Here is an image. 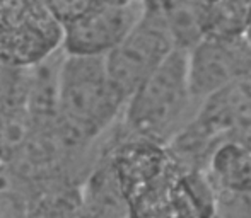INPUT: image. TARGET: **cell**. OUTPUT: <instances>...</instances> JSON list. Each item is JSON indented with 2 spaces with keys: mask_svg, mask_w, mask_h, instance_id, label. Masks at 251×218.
<instances>
[{
  "mask_svg": "<svg viewBox=\"0 0 251 218\" xmlns=\"http://www.w3.org/2000/svg\"><path fill=\"white\" fill-rule=\"evenodd\" d=\"M102 56L63 55L56 87V119L77 142H89L123 111Z\"/></svg>",
  "mask_w": 251,
  "mask_h": 218,
  "instance_id": "1",
  "label": "cell"
},
{
  "mask_svg": "<svg viewBox=\"0 0 251 218\" xmlns=\"http://www.w3.org/2000/svg\"><path fill=\"white\" fill-rule=\"evenodd\" d=\"M186 50L175 48L166 62L126 99L125 128L140 140L164 145L186 125L192 104Z\"/></svg>",
  "mask_w": 251,
  "mask_h": 218,
  "instance_id": "2",
  "label": "cell"
},
{
  "mask_svg": "<svg viewBox=\"0 0 251 218\" xmlns=\"http://www.w3.org/2000/svg\"><path fill=\"white\" fill-rule=\"evenodd\" d=\"M175 48L178 46L164 16L142 10V16L126 36L104 56L109 80L125 103Z\"/></svg>",
  "mask_w": 251,
  "mask_h": 218,
  "instance_id": "3",
  "label": "cell"
},
{
  "mask_svg": "<svg viewBox=\"0 0 251 218\" xmlns=\"http://www.w3.org/2000/svg\"><path fill=\"white\" fill-rule=\"evenodd\" d=\"M62 48V26L43 0H0V60L27 68Z\"/></svg>",
  "mask_w": 251,
  "mask_h": 218,
  "instance_id": "4",
  "label": "cell"
},
{
  "mask_svg": "<svg viewBox=\"0 0 251 218\" xmlns=\"http://www.w3.org/2000/svg\"><path fill=\"white\" fill-rule=\"evenodd\" d=\"M186 56L190 90L197 103L251 75V44L245 33L234 36L205 34L186 50Z\"/></svg>",
  "mask_w": 251,
  "mask_h": 218,
  "instance_id": "5",
  "label": "cell"
},
{
  "mask_svg": "<svg viewBox=\"0 0 251 218\" xmlns=\"http://www.w3.org/2000/svg\"><path fill=\"white\" fill-rule=\"evenodd\" d=\"M142 10L140 2L125 7L98 2L62 27V50L67 55L104 58L132 29Z\"/></svg>",
  "mask_w": 251,
  "mask_h": 218,
  "instance_id": "6",
  "label": "cell"
},
{
  "mask_svg": "<svg viewBox=\"0 0 251 218\" xmlns=\"http://www.w3.org/2000/svg\"><path fill=\"white\" fill-rule=\"evenodd\" d=\"M205 177L215 196L251 199V147L222 140L208 157Z\"/></svg>",
  "mask_w": 251,
  "mask_h": 218,
  "instance_id": "7",
  "label": "cell"
},
{
  "mask_svg": "<svg viewBox=\"0 0 251 218\" xmlns=\"http://www.w3.org/2000/svg\"><path fill=\"white\" fill-rule=\"evenodd\" d=\"M34 118L23 103L0 104V162L10 160L31 142Z\"/></svg>",
  "mask_w": 251,
  "mask_h": 218,
  "instance_id": "8",
  "label": "cell"
},
{
  "mask_svg": "<svg viewBox=\"0 0 251 218\" xmlns=\"http://www.w3.org/2000/svg\"><path fill=\"white\" fill-rule=\"evenodd\" d=\"M26 104V68L0 60V104Z\"/></svg>",
  "mask_w": 251,
  "mask_h": 218,
  "instance_id": "9",
  "label": "cell"
},
{
  "mask_svg": "<svg viewBox=\"0 0 251 218\" xmlns=\"http://www.w3.org/2000/svg\"><path fill=\"white\" fill-rule=\"evenodd\" d=\"M43 3L56 22L63 27L96 5L98 0H43Z\"/></svg>",
  "mask_w": 251,
  "mask_h": 218,
  "instance_id": "10",
  "label": "cell"
},
{
  "mask_svg": "<svg viewBox=\"0 0 251 218\" xmlns=\"http://www.w3.org/2000/svg\"><path fill=\"white\" fill-rule=\"evenodd\" d=\"M0 218H21L19 203L9 195H0Z\"/></svg>",
  "mask_w": 251,
  "mask_h": 218,
  "instance_id": "11",
  "label": "cell"
},
{
  "mask_svg": "<svg viewBox=\"0 0 251 218\" xmlns=\"http://www.w3.org/2000/svg\"><path fill=\"white\" fill-rule=\"evenodd\" d=\"M101 3H106V5H118V7H125V5H132V3L139 2V0H98Z\"/></svg>",
  "mask_w": 251,
  "mask_h": 218,
  "instance_id": "12",
  "label": "cell"
},
{
  "mask_svg": "<svg viewBox=\"0 0 251 218\" xmlns=\"http://www.w3.org/2000/svg\"><path fill=\"white\" fill-rule=\"evenodd\" d=\"M0 164H2V162H0Z\"/></svg>",
  "mask_w": 251,
  "mask_h": 218,
  "instance_id": "13",
  "label": "cell"
}]
</instances>
